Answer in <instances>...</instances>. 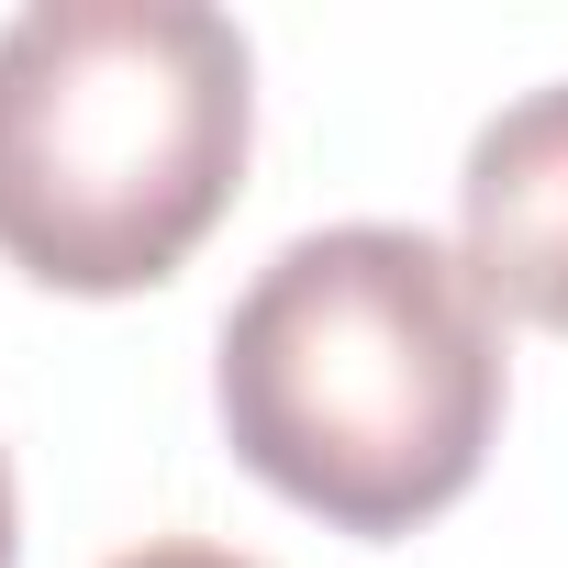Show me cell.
I'll return each mask as SVG.
<instances>
[{
	"mask_svg": "<svg viewBox=\"0 0 568 568\" xmlns=\"http://www.w3.org/2000/svg\"><path fill=\"white\" fill-rule=\"evenodd\" d=\"M112 568H267V557H234V546H201V535H156V546H134Z\"/></svg>",
	"mask_w": 568,
	"mask_h": 568,
	"instance_id": "4",
	"label": "cell"
},
{
	"mask_svg": "<svg viewBox=\"0 0 568 568\" xmlns=\"http://www.w3.org/2000/svg\"><path fill=\"white\" fill-rule=\"evenodd\" d=\"M234 457L335 535H413L468 501L501 435V324L424 223L291 234L212 346Z\"/></svg>",
	"mask_w": 568,
	"mask_h": 568,
	"instance_id": "1",
	"label": "cell"
},
{
	"mask_svg": "<svg viewBox=\"0 0 568 568\" xmlns=\"http://www.w3.org/2000/svg\"><path fill=\"white\" fill-rule=\"evenodd\" d=\"M23 557V501H12V457H0V568Z\"/></svg>",
	"mask_w": 568,
	"mask_h": 568,
	"instance_id": "5",
	"label": "cell"
},
{
	"mask_svg": "<svg viewBox=\"0 0 568 568\" xmlns=\"http://www.w3.org/2000/svg\"><path fill=\"white\" fill-rule=\"evenodd\" d=\"M256 57L201 0H23L0 23V256L123 302L234 212Z\"/></svg>",
	"mask_w": 568,
	"mask_h": 568,
	"instance_id": "2",
	"label": "cell"
},
{
	"mask_svg": "<svg viewBox=\"0 0 568 568\" xmlns=\"http://www.w3.org/2000/svg\"><path fill=\"white\" fill-rule=\"evenodd\" d=\"M457 256L479 302L568 335V79L501 101L457 179Z\"/></svg>",
	"mask_w": 568,
	"mask_h": 568,
	"instance_id": "3",
	"label": "cell"
}]
</instances>
